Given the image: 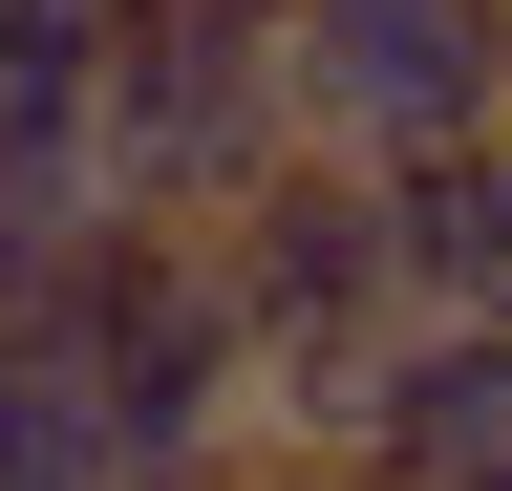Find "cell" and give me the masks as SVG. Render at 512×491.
I'll return each mask as SVG.
<instances>
[{"mask_svg":"<svg viewBox=\"0 0 512 491\" xmlns=\"http://www.w3.org/2000/svg\"><path fill=\"white\" fill-rule=\"evenodd\" d=\"M491 129H512V0H491Z\"/></svg>","mask_w":512,"mask_h":491,"instance_id":"cell-9","label":"cell"},{"mask_svg":"<svg viewBox=\"0 0 512 491\" xmlns=\"http://www.w3.org/2000/svg\"><path fill=\"white\" fill-rule=\"evenodd\" d=\"M235 491H363V470H320V449H235Z\"/></svg>","mask_w":512,"mask_h":491,"instance_id":"cell-8","label":"cell"},{"mask_svg":"<svg viewBox=\"0 0 512 491\" xmlns=\"http://www.w3.org/2000/svg\"><path fill=\"white\" fill-rule=\"evenodd\" d=\"M107 22H128V0H0V150H86Z\"/></svg>","mask_w":512,"mask_h":491,"instance_id":"cell-6","label":"cell"},{"mask_svg":"<svg viewBox=\"0 0 512 491\" xmlns=\"http://www.w3.org/2000/svg\"><path fill=\"white\" fill-rule=\"evenodd\" d=\"M214 299H235V342H256V449H320V406H342L363 342L406 321V299H384V193L320 171V150H278L214 214Z\"/></svg>","mask_w":512,"mask_h":491,"instance_id":"cell-1","label":"cell"},{"mask_svg":"<svg viewBox=\"0 0 512 491\" xmlns=\"http://www.w3.org/2000/svg\"><path fill=\"white\" fill-rule=\"evenodd\" d=\"M470 491H512V449H491V470H470Z\"/></svg>","mask_w":512,"mask_h":491,"instance_id":"cell-10","label":"cell"},{"mask_svg":"<svg viewBox=\"0 0 512 491\" xmlns=\"http://www.w3.org/2000/svg\"><path fill=\"white\" fill-rule=\"evenodd\" d=\"M491 449H512V321H384L363 385L320 406V470L363 491H470Z\"/></svg>","mask_w":512,"mask_h":491,"instance_id":"cell-4","label":"cell"},{"mask_svg":"<svg viewBox=\"0 0 512 491\" xmlns=\"http://www.w3.org/2000/svg\"><path fill=\"white\" fill-rule=\"evenodd\" d=\"M86 235H107L86 150H0V321H43V299L86 278Z\"/></svg>","mask_w":512,"mask_h":491,"instance_id":"cell-7","label":"cell"},{"mask_svg":"<svg viewBox=\"0 0 512 491\" xmlns=\"http://www.w3.org/2000/svg\"><path fill=\"white\" fill-rule=\"evenodd\" d=\"M278 107L320 171H406L491 129V0H278Z\"/></svg>","mask_w":512,"mask_h":491,"instance_id":"cell-3","label":"cell"},{"mask_svg":"<svg viewBox=\"0 0 512 491\" xmlns=\"http://www.w3.org/2000/svg\"><path fill=\"white\" fill-rule=\"evenodd\" d=\"M363 193H384V299H406V321H512V129L406 150V171H363Z\"/></svg>","mask_w":512,"mask_h":491,"instance_id":"cell-5","label":"cell"},{"mask_svg":"<svg viewBox=\"0 0 512 491\" xmlns=\"http://www.w3.org/2000/svg\"><path fill=\"white\" fill-rule=\"evenodd\" d=\"M278 150H299V107H278V43H256V22H171V0L107 22V86H86V193L107 214L214 235Z\"/></svg>","mask_w":512,"mask_h":491,"instance_id":"cell-2","label":"cell"}]
</instances>
